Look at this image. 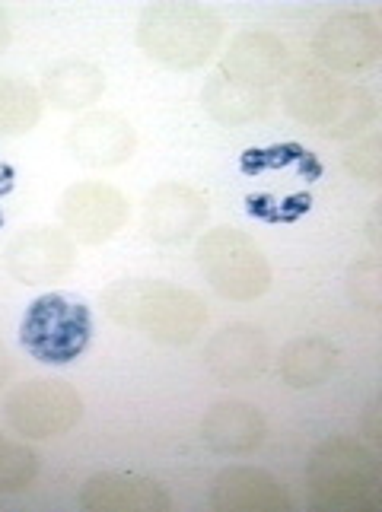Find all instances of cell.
<instances>
[{"instance_id": "obj_1", "label": "cell", "mask_w": 382, "mask_h": 512, "mask_svg": "<svg viewBox=\"0 0 382 512\" xmlns=\"http://www.w3.org/2000/svg\"><path fill=\"white\" fill-rule=\"evenodd\" d=\"M106 315L128 331L144 334L156 344H191L207 325V303L195 293L166 280H115L102 293Z\"/></svg>"}, {"instance_id": "obj_2", "label": "cell", "mask_w": 382, "mask_h": 512, "mask_svg": "<svg viewBox=\"0 0 382 512\" xmlns=\"http://www.w3.org/2000/svg\"><path fill=\"white\" fill-rule=\"evenodd\" d=\"M284 109L322 137H360L376 121V99L319 67H297L284 86Z\"/></svg>"}, {"instance_id": "obj_3", "label": "cell", "mask_w": 382, "mask_h": 512, "mask_svg": "<svg viewBox=\"0 0 382 512\" xmlns=\"http://www.w3.org/2000/svg\"><path fill=\"white\" fill-rule=\"evenodd\" d=\"M223 42V20L201 4H153L137 23V45L172 70L204 67Z\"/></svg>"}, {"instance_id": "obj_4", "label": "cell", "mask_w": 382, "mask_h": 512, "mask_svg": "<svg viewBox=\"0 0 382 512\" xmlns=\"http://www.w3.org/2000/svg\"><path fill=\"white\" fill-rule=\"evenodd\" d=\"M306 484L319 509H357L379 487V455L351 436H328L309 455Z\"/></svg>"}, {"instance_id": "obj_5", "label": "cell", "mask_w": 382, "mask_h": 512, "mask_svg": "<svg viewBox=\"0 0 382 512\" xmlns=\"http://www.w3.org/2000/svg\"><path fill=\"white\" fill-rule=\"evenodd\" d=\"M195 258L201 271L223 299L249 303L271 290V264L265 252L236 226H217L198 239Z\"/></svg>"}, {"instance_id": "obj_6", "label": "cell", "mask_w": 382, "mask_h": 512, "mask_svg": "<svg viewBox=\"0 0 382 512\" xmlns=\"http://www.w3.org/2000/svg\"><path fill=\"white\" fill-rule=\"evenodd\" d=\"M90 334H93L90 309L64 293H45L39 299H32L20 325L23 347L39 363H51V366H64L77 360L86 350V344H90Z\"/></svg>"}, {"instance_id": "obj_7", "label": "cell", "mask_w": 382, "mask_h": 512, "mask_svg": "<svg viewBox=\"0 0 382 512\" xmlns=\"http://www.w3.org/2000/svg\"><path fill=\"white\" fill-rule=\"evenodd\" d=\"M4 414L26 439H55L80 423L83 398L64 379H29L7 392Z\"/></svg>"}, {"instance_id": "obj_8", "label": "cell", "mask_w": 382, "mask_h": 512, "mask_svg": "<svg viewBox=\"0 0 382 512\" xmlns=\"http://www.w3.org/2000/svg\"><path fill=\"white\" fill-rule=\"evenodd\" d=\"M131 217V204L118 188L106 182H77L58 201V220L64 233L83 245L109 242Z\"/></svg>"}, {"instance_id": "obj_9", "label": "cell", "mask_w": 382, "mask_h": 512, "mask_svg": "<svg viewBox=\"0 0 382 512\" xmlns=\"http://www.w3.org/2000/svg\"><path fill=\"white\" fill-rule=\"evenodd\" d=\"M312 55L335 74H357V70L376 64L382 55V29L376 16L354 10L328 16L312 39Z\"/></svg>"}, {"instance_id": "obj_10", "label": "cell", "mask_w": 382, "mask_h": 512, "mask_svg": "<svg viewBox=\"0 0 382 512\" xmlns=\"http://www.w3.org/2000/svg\"><path fill=\"white\" fill-rule=\"evenodd\" d=\"M74 264H77V245L64 229L55 226L20 229V236L7 245V271L13 280H20L26 287L61 280Z\"/></svg>"}, {"instance_id": "obj_11", "label": "cell", "mask_w": 382, "mask_h": 512, "mask_svg": "<svg viewBox=\"0 0 382 512\" xmlns=\"http://www.w3.org/2000/svg\"><path fill=\"white\" fill-rule=\"evenodd\" d=\"M207 198L185 182L156 185L144 201V229L153 242L176 245L198 233L207 220Z\"/></svg>"}, {"instance_id": "obj_12", "label": "cell", "mask_w": 382, "mask_h": 512, "mask_svg": "<svg viewBox=\"0 0 382 512\" xmlns=\"http://www.w3.org/2000/svg\"><path fill=\"white\" fill-rule=\"evenodd\" d=\"M67 147L74 160L93 169H112L128 163L137 147L134 125L118 112H90L67 131Z\"/></svg>"}, {"instance_id": "obj_13", "label": "cell", "mask_w": 382, "mask_h": 512, "mask_svg": "<svg viewBox=\"0 0 382 512\" xmlns=\"http://www.w3.org/2000/svg\"><path fill=\"white\" fill-rule=\"evenodd\" d=\"M80 509L86 512H169V490L134 471H102L80 487Z\"/></svg>"}, {"instance_id": "obj_14", "label": "cell", "mask_w": 382, "mask_h": 512, "mask_svg": "<svg viewBox=\"0 0 382 512\" xmlns=\"http://www.w3.org/2000/svg\"><path fill=\"white\" fill-rule=\"evenodd\" d=\"M204 366L223 385L249 382L265 373L268 366V338L258 325L236 322L220 328L204 350Z\"/></svg>"}, {"instance_id": "obj_15", "label": "cell", "mask_w": 382, "mask_h": 512, "mask_svg": "<svg viewBox=\"0 0 382 512\" xmlns=\"http://www.w3.org/2000/svg\"><path fill=\"white\" fill-rule=\"evenodd\" d=\"M287 64L290 55L281 35H274L268 29H246L236 35L227 55L220 58V74L236 83L268 90V86H274L287 74Z\"/></svg>"}, {"instance_id": "obj_16", "label": "cell", "mask_w": 382, "mask_h": 512, "mask_svg": "<svg viewBox=\"0 0 382 512\" xmlns=\"http://www.w3.org/2000/svg\"><path fill=\"white\" fill-rule=\"evenodd\" d=\"M211 503L217 512H290L293 500L287 487L265 468L233 465L214 481Z\"/></svg>"}, {"instance_id": "obj_17", "label": "cell", "mask_w": 382, "mask_h": 512, "mask_svg": "<svg viewBox=\"0 0 382 512\" xmlns=\"http://www.w3.org/2000/svg\"><path fill=\"white\" fill-rule=\"evenodd\" d=\"M268 436V423L265 414L249 401L227 398L217 401L207 408L201 420V439L204 446L217 452V455H252L258 446L265 443Z\"/></svg>"}, {"instance_id": "obj_18", "label": "cell", "mask_w": 382, "mask_h": 512, "mask_svg": "<svg viewBox=\"0 0 382 512\" xmlns=\"http://www.w3.org/2000/svg\"><path fill=\"white\" fill-rule=\"evenodd\" d=\"M42 93L51 105L64 112H80L106 93V74L83 58H64L48 67L42 80Z\"/></svg>"}, {"instance_id": "obj_19", "label": "cell", "mask_w": 382, "mask_h": 512, "mask_svg": "<svg viewBox=\"0 0 382 512\" xmlns=\"http://www.w3.org/2000/svg\"><path fill=\"white\" fill-rule=\"evenodd\" d=\"M201 105L217 125L236 128V125H246V121H255L258 115H265L271 105V93L258 90V86L236 83L223 74H214L201 90Z\"/></svg>"}, {"instance_id": "obj_20", "label": "cell", "mask_w": 382, "mask_h": 512, "mask_svg": "<svg viewBox=\"0 0 382 512\" xmlns=\"http://www.w3.org/2000/svg\"><path fill=\"white\" fill-rule=\"evenodd\" d=\"M277 369L290 388H316L338 369V347L316 334H303L281 350Z\"/></svg>"}, {"instance_id": "obj_21", "label": "cell", "mask_w": 382, "mask_h": 512, "mask_svg": "<svg viewBox=\"0 0 382 512\" xmlns=\"http://www.w3.org/2000/svg\"><path fill=\"white\" fill-rule=\"evenodd\" d=\"M42 118V93L26 80L0 74V137L29 134Z\"/></svg>"}, {"instance_id": "obj_22", "label": "cell", "mask_w": 382, "mask_h": 512, "mask_svg": "<svg viewBox=\"0 0 382 512\" xmlns=\"http://www.w3.org/2000/svg\"><path fill=\"white\" fill-rule=\"evenodd\" d=\"M39 474V455L26 443L0 436V493H20L29 490V484Z\"/></svg>"}, {"instance_id": "obj_23", "label": "cell", "mask_w": 382, "mask_h": 512, "mask_svg": "<svg viewBox=\"0 0 382 512\" xmlns=\"http://www.w3.org/2000/svg\"><path fill=\"white\" fill-rule=\"evenodd\" d=\"M344 169L357 175L360 182L379 185L382 182V137L376 131L367 137H357L354 144L344 150Z\"/></svg>"}, {"instance_id": "obj_24", "label": "cell", "mask_w": 382, "mask_h": 512, "mask_svg": "<svg viewBox=\"0 0 382 512\" xmlns=\"http://www.w3.org/2000/svg\"><path fill=\"white\" fill-rule=\"evenodd\" d=\"M347 290L360 309L379 312L382 306V268L376 258H360L347 274Z\"/></svg>"}, {"instance_id": "obj_25", "label": "cell", "mask_w": 382, "mask_h": 512, "mask_svg": "<svg viewBox=\"0 0 382 512\" xmlns=\"http://www.w3.org/2000/svg\"><path fill=\"white\" fill-rule=\"evenodd\" d=\"M306 150L300 144H281V147H268V150H246L242 153V172L246 175H255V172H265V169H281V166H290V163H300V156Z\"/></svg>"}, {"instance_id": "obj_26", "label": "cell", "mask_w": 382, "mask_h": 512, "mask_svg": "<svg viewBox=\"0 0 382 512\" xmlns=\"http://www.w3.org/2000/svg\"><path fill=\"white\" fill-rule=\"evenodd\" d=\"M309 204H312V198H309L306 191H300V194H290V198L277 201V220H284V223L297 220L300 214H306Z\"/></svg>"}, {"instance_id": "obj_27", "label": "cell", "mask_w": 382, "mask_h": 512, "mask_svg": "<svg viewBox=\"0 0 382 512\" xmlns=\"http://www.w3.org/2000/svg\"><path fill=\"white\" fill-rule=\"evenodd\" d=\"M246 204H249V214L252 217L277 223V198H271V194H249Z\"/></svg>"}, {"instance_id": "obj_28", "label": "cell", "mask_w": 382, "mask_h": 512, "mask_svg": "<svg viewBox=\"0 0 382 512\" xmlns=\"http://www.w3.org/2000/svg\"><path fill=\"white\" fill-rule=\"evenodd\" d=\"M379 398H373L370 401V408H367V414H363V430H367V436L373 439V443H379L382 439V427H379Z\"/></svg>"}, {"instance_id": "obj_29", "label": "cell", "mask_w": 382, "mask_h": 512, "mask_svg": "<svg viewBox=\"0 0 382 512\" xmlns=\"http://www.w3.org/2000/svg\"><path fill=\"white\" fill-rule=\"evenodd\" d=\"M16 185V169L10 163H0V198H7Z\"/></svg>"}, {"instance_id": "obj_30", "label": "cell", "mask_w": 382, "mask_h": 512, "mask_svg": "<svg viewBox=\"0 0 382 512\" xmlns=\"http://www.w3.org/2000/svg\"><path fill=\"white\" fill-rule=\"evenodd\" d=\"M10 373H13V360H10V353L4 350V344H0V385H7Z\"/></svg>"}, {"instance_id": "obj_31", "label": "cell", "mask_w": 382, "mask_h": 512, "mask_svg": "<svg viewBox=\"0 0 382 512\" xmlns=\"http://www.w3.org/2000/svg\"><path fill=\"white\" fill-rule=\"evenodd\" d=\"M10 16H7V10L0 7V51H4L7 45H10Z\"/></svg>"}, {"instance_id": "obj_32", "label": "cell", "mask_w": 382, "mask_h": 512, "mask_svg": "<svg viewBox=\"0 0 382 512\" xmlns=\"http://www.w3.org/2000/svg\"><path fill=\"white\" fill-rule=\"evenodd\" d=\"M0 226H4V214H0Z\"/></svg>"}]
</instances>
